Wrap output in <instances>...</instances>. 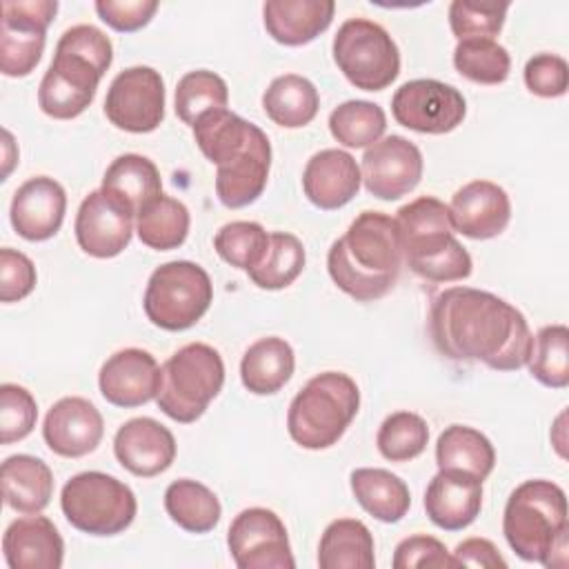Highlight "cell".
I'll use <instances>...</instances> for the list:
<instances>
[{
  "label": "cell",
  "instance_id": "1",
  "mask_svg": "<svg viewBox=\"0 0 569 569\" xmlns=\"http://www.w3.org/2000/svg\"><path fill=\"white\" fill-rule=\"evenodd\" d=\"M429 333L442 356L498 371L525 367L533 342L525 316L513 305L473 287H449L433 298Z\"/></svg>",
  "mask_w": 569,
  "mask_h": 569
},
{
  "label": "cell",
  "instance_id": "2",
  "mask_svg": "<svg viewBox=\"0 0 569 569\" xmlns=\"http://www.w3.org/2000/svg\"><path fill=\"white\" fill-rule=\"evenodd\" d=\"M202 156L216 164V196L229 209L256 202L269 180L271 144L267 133L229 109H216L191 127Z\"/></svg>",
  "mask_w": 569,
  "mask_h": 569
},
{
  "label": "cell",
  "instance_id": "3",
  "mask_svg": "<svg viewBox=\"0 0 569 569\" xmlns=\"http://www.w3.org/2000/svg\"><path fill=\"white\" fill-rule=\"evenodd\" d=\"M402 244L396 218L362 211L331 242L327 269L340 291L358 302H371L391 291L402 267Z\"/></svg>",
  "mask_w": 569,
  "mask_h": 569
},
{
  "label": "cell",
  "instance_id": "4",
  "mask_svg": "<svg viewBox=\"0 0 569 569\" xmlns=\"http://www.w3.org/2000/svg\"><path fill=\"white\" fill-rule=\"evenodd\" d=\"M111 60L113 47L104 31L93 24L67 29L38 87V107L42 113L56 120L78 118L93 102Z\"/></svg>",
  "mask_w": 569,
  "mask_h": 569
},
{
  "label": "cell",
  "instance_id": "5",
  "mask_svg": "<svg viewBox=\"0 0 569 569\" xmlns=\"http://www.w3.org/2000/svg\"><path fill=\"white\" fill-rule=\"evenodd\" d=\"M502 533L518 558L565 569L569 518L562 487L542 478L518 485L505 505Z\"/></svg>",
  "mask_w": 569,
  "mask_h": 569
},
{
  "label": "cell",
  "instance_id": "6",
  "mask_svg": "<svg viewBox=\"0 0 569 569\" xmlns=\"http://www.w3.org/2000/svg\"><path fill=\"white\" fill-rule=\"evenodd\" d=\"M396 224L407 267L431 282H456L471 276L469 251L456 240L449 204L433 196H420L402 204Z\"/></svg>",
  "mask_w": 569,
  "mask_h": 569
},
{
  "label": "cell",
  "instance_id": "7",
  "mask_svg": "<svg viewBox=\"0 0 569 569\" xmlns=\"http://www.w3.org/2000/svg\"><path fill=\"white\" fill-rule=\"evenodd\" d=\"M360 409V389L342 371H322L313 376L291 400L287 429L302 449L333 447Z\"/></svg>",
  "mask_w": 569,
  "mask_h": 569
},
{
  "label": "cell",
  "instance_id": "8",
  "mask_svg": "<svg viewBox=\"0 0 569 569\" xmlns=\"http://www.w3.org/2000/svg\"><path fill=\"white\" fill-rule=\"evenodd\" d=\"M224 385L222 356L204 342L180 347L160 367L158 409L176 422H196Z\"/></svg>",
  "mask_w": 569,
  "mask_h": 569
},
{
  "label": "cell",
  "instance_id": "9",
  "mask_svg": "<svg viewBox=\"0 0 569 569\" xmlns=\"http://www.w3.org/2000/svg\"><path fill=\"white\" fill-rule=\"evenodd\" d=\"M60 507L73 529L89 536H116L133 522L138 500L122 480L102 471H82L64 482Z\"/></svg>",
  "mask_w": 569,
  "mask_h": 569
},
{
  "label": "cell",
  "instance_id": "10",
  "mask_svg": "<svg viewBox=\"0 0 569 569\" xmlns=\"http://www.w3.org/2000/svg\"><path fill=\"white\" fill-rule=\"evenodd\" d=\"M211 300L209 273L191 260H171L149 276L142 307L151 325L164 331H184L207 313Z\"/></svg>",
  "mask_w": 569,
  "mask_h": 569
},
{
  "label": "cell",
  "instance_id": "11",
  "mask_svg": "<svg viewBox=\"0 0 569 569\" xmlns=\"http://www.w3.org/2000/svg\"><path fill=\"white\" fill-rule=\"evenodd\" d=\"M331 49L338 69L356 89L382 91L400 73V51L389 31L373 20H345Z\"/></svg>",
  "mask_w": 569,
  "mask_h": 569
},
{
  "label": "cell",
  "instance_id": "12",
  "mask_svg": "<svg viewBox=\"0 0 569 569\" xmlns=\"http://www.w3.org/2000/svg\"><path fill=\"white\" fill-rule=\"evenodd\" d=\"M58 11L56 0H4L0 24V71L29 76L42 58L47 27Z\"/></svg>",
  "mask_w": 569,
  "mask_h": 569
},
{
  "label": "cell",
  "instance_id": "13",
  "mask_svg": "<svg viewBox=\"0 0 569 569\" xmlns=\"http://www.w3.org/2000/svg\"><path fill=\"white\" fill-rule=\"evenodd\" d=\"M227 547L238 569H293L287 527L264 507L242 509L229 525Z\"/></svg>",
  "mask_w": 569,
  "mask_h": 569
},
{
  "label": "cell",
  "instance_id": "14",
  "mask_svg": "<svg viewBox=\"0 0 569 569\" xmlns=\"http://www.w3.org/2000/svg\"><path fill=\"white\" fill-rule=\"evenodd\" d=\"M107 120L129 133H149L164 120V82L153 67L120 71L104 98Z\"/></svg>",
  "mask_w": 569,
  "mask_h": 569
},
{
  "label": "cell",
  "instance_id": "15",
  "mask_svg": "<svg viewBox=\"0 0 569 569\" xmlns=\"http://www.w3.org/2000/svg\"><path fill=\"white\" fill-rule=\"evenodd\" d=\"M391 113L398 124L411 131L440 136L462 124L467 102L456 87L433 78H418L396 89Z\"/></svg>",
  "mask_w": 569,
  "mask_h": 569
},
{
  "label": "cell",
  "instance_id": "16",
  "mask_svg": "<svg viewBox=\"0 0 569 569\" xmlns=\"http://www.w3.org/2000/svg\"><path fill=\"white\" fill-rule=\"evenodd\" d=\"M422 153L405 136H387L365 149L360 176L365 189L380 200H398L422 178Z\"/></svg>",
  "mask_w": 569,
  "mask_h": 569
},
{
  "label": "cell",
  "instance_id": "17",
  "mask_svg": "<svg viewBox=\"0 0 569 569\" xmlns=\"http://www.w3.org/2000/svg\"><path fill=\"white\" fill-rule=\"evenodd\" d=\"M136 213L104 189H96L78 207L76 240L93 258H116L131 242Z\"/></svg>",
  "mask_w": 569,
  "mask_h": 569
},
{
  "label": "cell",
  "instance_id": "18",
  "mask_svg": "<svg viewBox=\"0 0 569 569\" xmlns=\"http://www.w3.org/2000/svg\"><path fill=\"white\" fill-rule=\"evenodd\" d=\"M98 387L109 405L133 409L158 396L160 367L149 351L127 347L104 360L98 373Z\"/></svg>",
  "mask_w": 569,
  "mask_h": 569
},
{
  "label": "cell",
  "instance_id": "19",
  "mask_svg": "<svg viewBox=\"0 0 569 569\" xmlns=\"http://www.w3.org/2000/svg\"><path fill=\"white\" fill-rule=\"evenodd\" d=\"M104 433L102 413L80 396L60 398L44 416L42 438L62 458H82L100 445Z\"/></svg>",
  "mask_w": 569,
  "mask_h": 569
},
{
  "label": "cell",
  "instance_id": "20",
  "mask_svg": "<svg viewBox=\"0 0 569 569\" xmlns=\"http://www.w3.org/2000/svg\"><path fill=\"white\" fill-rule=\"evenodd\" d=\"M451 224L471 240L500 236L511 220V200L507 191L491 180H471L462 184L449 204Z\"/></svg>",
  "mask_w": 569,
  "mask_h": 569
},
{
  "label": "cell",
  "instance_id": "21",
  "mask_svg": "<svg viewBox=\"0 0 569 569\" xmlns=\"http://www.w3.org/2000/svg\"><path fill=\"white\" fill-rule=\"evenodd\" d=\"M64 211L67 193L62 184L49 176H36L16 189L9 218L20 238L42 242L58 233Z\"/></svg>",
  "mask_w": 569,
  "mask_h": 569
},
{
  "label": "cell",
  "instance_id": "22",
  "mask_svg": "<svg viewBox=\"0 0 569 569\" xmlns=\"http://www.w3.org/2000/svg\"><path fill=\"white\" fill-rule=\"evenodd\" d=\"M113 453L133 476L151 478L167 471L176 460V438L158 420L140 416L116 431Z\"/></svg>",
  "mask_w": 569,
  "mask_h": 569
},
{
  "label": "cell",
  "instance_id": "23",
  "mask_svg": "<svg viewBox=\"0 0 569 569\" xmlns=\"http://www.w3.org/2000/svg\"><path fill=\"white\" fill-rule=\"evenodd\" d=\"M482 507V480L458 471L440 469L427 485L425 511L445 531L467 529Z\"/></svg>",
  "mask_w": 569,
  "mask_h": 569
},
{
  "label": "cell",
  "instance_id": "24",
  "mask_svg": "<svg viewBox=\"0 0 569 569\" xmlns=\"http://www.w3.org/2000/svg\"><path fill=\"white\" fill-rule=\"evenodd\" d=\"M360 167L342 149H322L313 153L302 171V189L311 204L333 211L351 202L360 191Z\"/></svg>",
  "mask_w": 569,
  "mask_h": 569
},
{
  "label": "cell",
  "instance_id": "25",
  "mask_svg": "<svg viewBox=\"0 0 569 569\" xmlns=\"http://www.w3.org/2000/svg\"><path fill=\"white\" fill-rule=\"evenodd\" d=\"M2 551L9 569H60L64 542L47 516L24 513L2 536Z\"/></svg>",
  "mask_w": 569,
  "mask_h": 569
},
{
  "label": "cell",
  "instance_id": "26",
  "mask_svg": "<svg viewBox=\"0 0 569 569\" xmlns=\"http://www.w3.org/2000/svg\"><path fill=\"white\" fill-rule=\"evenodd\" d=\"M336 2L331 0H269L262 4L267 33L287 47L316 40L331 24Z\"/></svg>",
  "mask_w": 569,
  "mask_h": 569
},
{
  "label": "cell",
  "instance_id": "27",
  "mask_svg": "<svg viewBox=\"0 0 569 569\" xmlns=\"http://www.w3.org/2000/svg\"><path fill=\"white\" fill-rule=\"evenodd\" d=\"M2 498L18 513H40L53 496V473L49 465L29 453L9 456L2 462Z\"/></svg>",
  "mask_w": 569,
  "mask_h": 569
},
{
  "label": "cell",
  "instance_id": "28",
  "mask_svg": "<svg viewBox=\"0 0 569 569\" xmlns=\"http://www.w3.org/2000/svg\"><path fill=\"white\" fill-rule=\"evenodd\" d=\"M296 369V356L284 338L267 336L249 345L240 360V380L256 396L280 391Z\"/></svg>",
  "mask_w": 569,
  "mask_h": 569
},
{
  "label": "cell",
  "instance_id": "29",
  "mask_svg": "<svg viewBox=\"0 0 569 569\" xmlns=\"http://www.w3.org/2000/svg\"><path fill=\"white\" fill-rule=\"evenodd\" d=\"M351 493L358 505L380 522H398L411 507L407 482L380 467H360L349 476Z\"/></svg>",
  "mask_w": 569,
  "mask_h": 569
},
{
  "label": "cell",
  "instance_id": "30",
  "mask_svg": "<svg viewBox=\"0 0 569 569\" xmlns=\"http://www.w3.org/2000/svg\"><path fill=\"white\" fill-rule=\"evenodd\" d=\"M320 569H373V536L362 520L338 518L327 525L318 545Z\"/></svg>",
  "mask_w": 569,
  "mask_h": 569
},
{
  "label": "cell",
  "instance_id": "31",
  "mask_svg": "<svg viewBox=\"0 0 569 569\" xmlns=\"http://www.w3.org/2000/svg\"><path fill=\"white\" fill-rule=\"evenodd\" d=\"M262 109L276 124L284 129H300L316 118L320 96L311 80L298 73H284L273 78L264 89Z\"/></svg>",
  "mask_w": 569,
  "mask_h": 569
},
{
  "label": "cell",
  "instance_id": "32",
  "mask_svg": "<svg viewBox=\"0 0 569 569\" xmlns=\"http://www.w3.org/2000/svg\"><path fill=\"white\" fill-rule=\"evenodd\" d=\"M100 189L138 213L149 200L162 193V180L158 167L149 158L140 153H122L107 167Z\"/></svg>",
  "mask_w": 569,
  "mask_h": 569
},
{
  "label": "cell",
  "instance_id": "33",
  "mask_svg": "<svg viewBox=\"0 0 569 569\" xmlns=\"http://www.w3.org/2000/svg\"><path fill=\"white\" fill-rule=\"evenodd\" d=\"M438 469H458L485 480L496 465L491 440L473 427L449 425L436 442Z\"/></svg>",
  "mask_w": 569,
  "mask_h": 569
},
{
  "label": "cell",
  "instance_id": "34",
  "mask_svg": "<svg viewBox=\"0 0 569 569\" xmlns=\"http://www.w3.org/2000/svg\"><path fill=\"white\" fill-rule=\"evenodd\" d=\"M191 216L184 202L171 196H156L136 213V231L142 244L156 251L178 249L189 236Z\"/></svg>",
  "mask_w": 569,
  "mask_h": 569
},
{
  "label": "cell",
  "instance_id": "35",
  "mask_svg": "<svg viewBox=\"0 0 569 569\" xmlns=\"http://www.w3.org/2000/svg\"><path fill=\"white\" fill-rule=\"evenodd\" d=\"M167 516L189 533L211 531L222 516L218 496L198 480H173L164 491Z\"/></svg>",
  "mask_w": 569,
  "mask_h": 569
},
{
  "label": "cell",
  "instance_id": "36",
  "mask_svg": "<svg viewBox=\"0 0 569 569\" xmlns=\"http://www.w3.org/2000/svg\"><path fill=\"white\" fill-rule=\"evenodd\" d=\"M387 116L380 104L369 100H347L329 113L331 136L349 149L371 147L382 138Z\"/></svg>",
  "mask_w": 569,
  "mask_h": 569
},
{
  "label": "cell",
  "instance_id": "37",
  "mask_svg": "<svg viewBox=\"0 0 569 569\" xmlns=\"http://www.w3.org/2000/svg\"><path fill=\"white\" fill-rule=\"evenodd\" d=\"M305 262L307 253L302 242L293 233L273 231L269 233V247L264 258L247 273L256 287L276 291L289 287L302 273Z\"/></svg>",
  "mask_w": 569,
  "mask_h": 569
},
{
  "label": "cell",
  "instance_id": "38",
  "mask_svg": "<svg viewBox=\"0 0 569 569\" xmlns=\"http://www.w3.org/2000/svg\"><path fill=\"white\" fill-rule=\"evenodd\" d=\"M527 365L540 385L565 389L569 385V329L565 325L538 329Z\"/></svg>",
  "mask_w": 569,
  "mask_h": 569
},
{
  "label": "cell",
  "instance_id": "39",
  "mask_svg": "<svg viewBox=\"0 0 569 569\" xmlns=\"http://www.w3.org/2000/svg\"><path fill=\"white\" fill-rule=\"evenodd\" d=\"M227 82L209 69L189 71L176 84V116L189 127H193L198 118L209 111L227 109Z\"/></svg>",
  "mask_w": 569,
  "mask_h": 569
},
{
  "label": "cell",
  "instance_id": "40",
  "mask_svg": "<svg viewBox=\"0 0 569 569\" xmlns=\"http://www.w3.org/2000/svg\"><path fill=\"white\" fill-rule=\"evenodd\" d=\"M453 67L460 76L478 84H500L509 78V51L491 38L460 40L453 49Z\"/></svg>",
  "mask_w": 569,
  "mask_h": 569
},
{
  "label": "cell",
  "instance_id": "41",
  "mask_svg": "<svg viewBox=\"0 0 569 569\" xmlns=\"http://www.w3.org/2000/svg\"><path fill=\"white\" fill-rule=\"evenodd\" d=\"M269 247V233L260 222L233 220L218 229L213 236V249L218 256L242 271H251L260 264Z\"/></svg>",
  "mask_w": 569,
  "mask_h": 569
},
{
  "label": "cell",
  "instance_id": "42",
  "mask_svg": "<svg viewBox=\"0 0 569 569\" xmlns=\"http://www.w3.org/2000/svg\"><path fill=\"white\" fill-rule=\"evenodd\" d=\"M427 442L429 427L425 418L413 411H396L387 416L376 436L378 451L391 462H407L418 458Z\"/></svg>",
  "mask_w": 569,
  "mask_h": 569
},
{
  "label": "cell",
  "instance_id": "43",
  "mask_svg": "<svg viewBox=\"0 0 569 569\" xmlns=\"http://www.w3.org/2000/svg\"><path fill=\"white\" fill-rule=\"evenodd\" d=\"M509 2L496 0H453L449 4V27L460 40L491 38L500 33Z\"/></svg>",
  "mask_w": 569,
  "mask_h": 569
},
{
  "label": "cell",
  "instance_id": "44",
  "mask_svg": "<svg viewBox=\"0 0 569 569\" xmlns=\"http://www.w3.org/2000/svg\"><path fill=\"white\" fill-rule=\"evenodd\" d=\"M38 420V405L31 391L4 382L0 387V442L11 445L27 438Z\"/></svg>",
  "mask_w": 569,
  "mask_h": 569
},
{
  "label": "cell",
  "instance_id": "45",
  "mask_svg": "<svg viewBox=\"0 0 569 569\" xmlns=\"http://www.w3.org/2000/svg\"><path fill=\"white\" fill-rule=\"evenodd\" d=\"M525 84L540 98H560L569 87V64L562 56L538 53L525 64Z\"/></svg>",
  "mask_w": 569,
  "mask_h": 569
},
{
  "label": "cell",
  "instance_id": "46",
  "mask_svg": "<svg viewBox=\"0 0 569 569\" xmlns=\"http://www.w3.org/2000/svg\"><path fill=\"white\" fill-rule=\"evenodd\" d=\"M36 267L29 256L11 247L0 249V300L18 302L36 289Z\"/></svg>",
  "mask_w": 569,
  "mask_h": 569
},
{
  "label": "cell",
  "instance_id": "47",
  "mask_svg": "<svg viewBox=\"0 0 569 569\" xmlns=\"http://www.w3.org/2000/svg\"><path fill=\"white\" fill-rule=\"evenodd\" d=\"M391 565L396 569H413V567H453L449 549L433 536H409L398 542L393 551Z\"/></svg>",
  "mask_w": 569,
  "mask_h": 569
},
{
  "label": "cell",
  "instance_id": "48",
  "mask_svg": "<svg viewBox=\"0 0 569 569\" xmlns=\"http://www.w3.org/2000/svg\"><path fill=\"white\" fill-rule=\"evenodd\" d=\"M93 7L102 22L122 33L142 29L158 11L156 0H98Z\"/></svg>",
  "mask_w": 569,
  "mask_h": 569
},
{
  "label": "cell",
  "instance_id": "49",
  "mask_svg": "<svg viewBox=\"0 0 569 569\" xmlns=\"http://www.w3.org/2000/svg\"><path fill=\"white\" fill-rule=\"evenodd\" d=\"M453 567H478V569H496L507 567V560L500 556L498 547L487 538H467L458 542L451 551Z\"/></svg>",
  "mask_w": 569,
  "mask_h": 569
},
{
  "label": "cell",
  "instance_id": "50",
  "mask_svg": "<svg viewBox=\"0 0 569 569\" xmlns=\"http://www.w3.org/2000/svg\"><path fill=\"white\" fill-rule=\"evenodd\" d=\"M2 136H4V142H2V180H7L9 173H11V169H13L16 162H18V147H16V142H13L11 131L4 129Z\"/></svg>",
  "mask_w": 569,
  "mask_h": 569
}]
</instances>
